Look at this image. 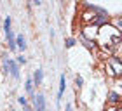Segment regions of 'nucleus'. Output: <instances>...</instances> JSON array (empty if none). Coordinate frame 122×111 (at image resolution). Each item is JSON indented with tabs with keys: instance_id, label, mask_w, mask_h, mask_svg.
Returning a JSON list of instances; mask_svg holds the SVG:
<instances>
[{
	"instance_id": "1",
	"label": "nucleus",
	"mask_w": 122,
	"mask_h": 111,
	"mask_svg": "<svg viewBox=\"0 0 122 111\" xmlns=\"http://www.w3.org/2000/svg\"><path fill=\"white\" fill-rule=\"evenodd\" d=\"M98 37H99V45H101L103 51H113L115 47L120 43L122 40V35H120V30L110 26V24H105L98 30Z\"/></svg>"
},
{
	"instance_id": "2",
	"label": "nucleus",
	"mask_w": 122,
	"mask_h": 111,
	"mask_svg": "<svg viewBox=\"0 0 122 111\" xmlns=\"http://www.w3.org/2000/svg\"><path fill=\"white\" fill-rule=\"evenodd\" d=\"M108 68L112 75H122V63L117 57H110L108 59Z\"/></svg>"
},
{
	"instance_id": "3",
	"label": "nucleus",
	"mask_w": 122,
	"mask_h": 111,
	"mask_svg": "<svg viewBox=\"0 0 122 111\" xmlns=\"http://www.w3.org/2000/svg\"><path fill=\"white\" fill-rule=\"evenodd\" d=\"M4 68H5V71H7V73L10 71V75H12L14 78H18V76H19L18 64H16L14 61H10V59H9V61H7V59H4Z\"/></svg>"
},
{
	"instance_id": "4",
	"label": "nucleus",
	"mask_w": 122,
	"mask_h": 111,
	"mask_svg": "<svg viewBox=\"0 0 122 111\" xmlns=\"http://www.w3.org/2000/svg\"><path fill=\"white\" fill-rule=\"evenodd\" d=\"M96 18H98V14H96V10H92L91 7L86 10L84 14H82V19L86 21V23H92L94 24V21H96Z\"/></svg>"
},
{
	"instance_id": "5",
	"label": "nucleus",
	"mask_w": 122,
	"mask_h": 111,
	"mask_svg": "<svg viewBox=\"0 0 122 111\" xmlns=\"http://www.w3.org/2000/svg\"><path fill=\"white\" fill-rule=\"evenodd\" d=\"M35 108H37V111L46 109V99H44V96H40V94L35 96Z\"/></svg>"
},
{
	"instance_id": "6",
	"label": "nucleus",
	"mask_w": 122,
	"mask_h": 111,
	"mask_svg": "<svg viewBox=\"0 0 122 111\" xmlns=\"http://www.w3.org/2000/svg\"><path fill=\"white\" fill-rule=\"evenodd\" d=\"M65 88H66V82H65V75H61L59 76V92H58V102H59V99L63 97V92H65Z\"/></svg>"
},
{
	"instance_id": "7",
	"label": "nucleus",
	"mask_w": 122,
	"mask_h": 111,
	"mask_svg": "<svg viewBox=\"0 0 122 111\" xmlns=\"http://www.w3.org/2000/svg\"><path fill=\"white\" fill-rule=\"evenodd\" d=\"M16 47L21 49V51H25V49H26V40H25L23 35H18V37H16Z\"/></svg>"
},
{
	"instance_id": "8",
	"label": "nucleus",
	"mask_w": 122,
	"mask_h": 111,
	"mask_svg": "<svg viewBox=\"0 0 122 111\" xmlns=\"http://www.w3.org/2000/svg\"><path fill=\"white\" fill-rule=\"evenodd\" d=\"M42 76H44V73H42V69H37L35 71V75H33V82H35V85H40L42 83Z\"/></svg>"
},
{
	"instance_id": "9",
	"label": "nucleus",
	"mask_w": 122,
	"mask_h": 111,
	"mask_svg": "<svg viewBox=\"0 0 122 111\" xmlns=\"http://www.w3.org/2000/svg\"><path fill=\"white\" fill-rule=\"evenodd\" d=\"M119 101H120V97H119L117 92H112V94H110V102H119Z\"/></svg>"
},
{
	"instance_id": "10",
	"label": "nucleus",
	"mask_w": 122,
	"mask_h": 111,
	"mask_svg": "<svg viewBox=\"0 0 122 111\" xmlns=\"http://www.w3.org/2000/svg\"><path fill=\"white\" fill-rule=\"evenodd\" d=\"M26 90H28V92H33V80H31V78L26 80Z\"/></svg>"
},
{
	"instance_id": "11",
	"label": "nucleus",
	"mask_w": 122,
	"mask_h": 111,
	"mask_svg": "<svg viewBox=\"0 0 122 111\" xmlns=\"http://www.w3.org/2000/svg\"><path fill=\"white\" fill-rule=\"evenodd\" d=\"M75 45V40L73 38H66V47H73Z\"/></svg>"
},
{
	"instance_id": "12",
	"label": "nucleus",
	"mask_w": 122,
	"mask_h": 111,
	"mask_svg": "<svg viewBox=\"0 0 122 111\" xmlns=\"http://www.w3.org/2000/svg\"><path fill=\"white\" fill-rule=\"evenodd\" d=\"M18 101H19V104H21V106H26V99H25L23 96H21V97L18 99Z\"/></svg>"
},
{
	"instance_id": "13",
	"label": "nucleus",
	"mask_w": 122,
	"mask_h": 111,
	"mask_svg": "<svg viewBox=\"0 0 122 111\" xmlns=\"http://www.w3.org/2000/svg\"><path fill=\"white\" fill-rule=\"evenodd\" d=\"M82 82H84V80H82V76H77V78H75V83H77V85H82Z\"/></svg>"
},
{
	"instance_id": "14",
	"label": "nucleus",
	"mask_w": 122,
	"mask_h": 111,
	"mask_svg": "<svg viewBox=\"0 0 122 111\" xmlns=\"http://www.w3.org/2000/svg\"><path fill=\"white\" fill-rule=\"evenodd\" d=\"M18 63H21V64H25V63H26V59L23 57V56H21V57H18Z\"/></svg>"
},
{
	"instance_id": "15",
	"label": "nucleus",
	"mask_w": 122,
	"mask_h": 111,
	"mask_svg": "<svg viewBox=\"0 0 122 111\" xmlns=\"http://www.w3.org/2000/svg\"><path fill=\"white\" fill-rule=\"evenodd\" d=\"M117 26H119L120 30H122V18H119V19H117Z\"/></svg>"
},
{
	"instance_id": "16",
	"label": "nucleus",
	"mask_w": 122,
	"mask_h": 111,
	"mask_svg": "<svg viewBox=\"0 0 122 111\" xmlns=\"http://www.w3.org/2000/svg\"><path fill=\"white\" fill-rule=\"evenodd\" d=\"M66 111H71V106H70V104H66Z\"/></svg>"
},
{
	"instance_id": "17",
	"label": "nucleus",
	"mask_w": 122,
	"mask_h": 111,
	"mask_svg": "<svg viewBox=\"0 0 122 111\" xmlns=\"http://www.w3.org/2000/svg\"><path fill=\"white\" fill-rule=\"evenodd\" d=\"M120 63H122V57H120Z\"/></svg>"
},
{
	"instance_id": "18",
	"label": "nucleus",
	"mask_w": 122,
	"mask_h": 111,
	"mask_svg": "<svg viewBox=\"0 0 122 111\" xmlns=\"http://www.w3.org/2000/svg\"><path fill=\"white\" fill-rule=\"evenodd\" d=\"M120 35H122V33H120Z\"/></svg>"
}]
</instances>
